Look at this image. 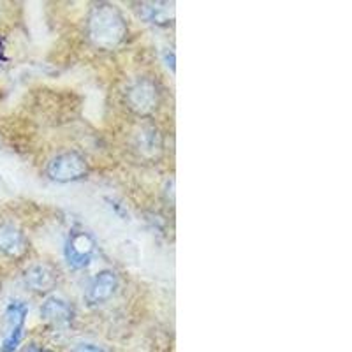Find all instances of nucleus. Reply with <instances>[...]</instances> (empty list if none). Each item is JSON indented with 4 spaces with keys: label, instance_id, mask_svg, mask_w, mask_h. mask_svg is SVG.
I'll use <instances>...</instances> for the list:
<instances>
[{
    "label": "nucleus",
    "instance_id": "obj_1",
    "mask_svg": "<svg viewBox=\"0 0 352 352\" xmlns=\"http://www.w3.org/2000/svg\"><path fill=\"white\" fill-rule=\"evenodd\" d=\"M129 34L127 21L116 6L99 2L88 12L87 37L99 50H115Z\"/></svg>",
    "mask_w": 352,
    "mask_h": 352
},
{
    "label": "nucleus",
    "instance_id": "obj_2",
    "mask_svg": "<svg viewBox=\"0 0 352 352\" xmlns=\"http://www.w3.org/2000/svg\"><path fill=\"white\" fill-rule=\"evenodd\" d=\"M46 175L52 182L56 184H69V182L83 180L88 175V162L85 155H81L76 150L64 152L60 155L53 157L50 160Z\"/></svg>",
    "mask_w": 352,
    "mask_h": 352
},
{
    "label": "nucleus",
    "instance_id": "obj_3",
    "mask_svg": "<svg viewBox=\"0 0 352 352\" xmlns=\"http://www.w3.org/2000/svg\"><path fill=\"white\" fill-rule=\"evenodd\" d=\"M127 104L140 116H148L159 106V87L150 78H138L127 88Z\"/></svg>",
    "mask_w": 352,
    "mask_h": 352
},
{
    "label": "nucleus",
    "instance_id": "obj_4",
    "mask_svg": "<svg viewBox=\"0 0 352 352\" xmlns=\"http://www.w3.org/2000/svg\"><path fill=\"white\" fill-rule=\"evenodd\" d=\"M96 254V240L83 229H74L65 241L64 256L67 264L74 270L87 268Z\"/></svg>",
    "mask_w": 352,
    "mask_h": 352
},
{
    "label": "nucleus",
    "instance_id": "obj_5",
    "mask_svg": "<svg viewBox=\"0 0 352 352\" xmlns=\"http://www.w3.org/2000/svg\"><path fill=\"white\" fill-rule=\"evenodd\" d=\"M28 308L23 301H12L6 308V324H8V335L0 345V352H14L20 347L23 340V326L27 319Z\"/></svg>",
    "mask_w": 352,
    "mask_h": 352
},
{
    "label": "nucleus",
    "instance_id": "obj_6",
    "mask_svg": "<svg viewBox=\"0 0 352 352\" xmlns=\"http://www.w3.org/2000/svg\"><path fill=\"white\" fill-rule=\"evenodd\" d=\"M118 289V276L113 270H102L88 284L85 300L88 305H102L113 298Z\"/></svg>",
    "mask_w": 352,
    "mask_h": 352
},
{
    "label": "nucleus",
    "instance_id": "obj_7",
    "mask_svg": "<svg viewBox=\"0 0 352 352\" xmlns=\"http://www.w3.org/2000/svg\"><path fill=\"white\" fill-rule=\"evenodd\" d=\"M28 243L23 231L11 222H0V254L8 257H20L27 250Z\"/></svg>",
    "mask_w": 352,
    "mask_h": 352
},
{
    "label": "nucleus",
    "instance_id": "obj_8",
    "mask_svg": "<svg viewBox=\"0 0 352 352\" xmlns=\"http://www.w3.org/2000/svg\"><path fill=\"white\" fill-rule=\"evenodd\" d=\"M56 280H58V276L50 264H34L25 272V282H27L28 287L34 292H41V294L53 291Z\"/></svg>",
    "mask_w": 352,
    "mask_h": 352
},
{
    "label": "nucleus",
    "instance_id": "obj_9",
    "mask_svg": "<svg viewBox=\"0 0 352 352\" xmlns=\"http://www.w3.org/2000/svg\"><path fill=\"white\" fill-rule=\"evenodd\" d=\"M41 317L53 326H67L71 324L74 310L71 305L62 298H48L41 307Z\"/></svg>",
    "mask_w": 352,
    "mask_h": 352
},
{
    "label": "nucleus",
    "instance_id": "obj_10",
    "mask_svg": "<svg viewBox=\"0 0 352 352\" xmlns=\"http://www.w3.org/2000/svg\"><path fill=\"white\" fill-rule=\"evenodd\" d=\"M141 16L155 27H169L175 21L173 2H144L141 4Z\"/></svg>",
    "mask_w": 352,
    "mask_h": 352
},
{
    "label": "nucleus",
    "instance_id": "obj_11",
    "mask_svg": "<svg viewBox=\"0 0 352 352\" xmlns=\"http://www.w3.org/2000/svg\"><path fill=\"white\" fill-rule=\"evenodd\" d=\"M141 152H146V150H152V152H155V150H159L160 143H159V134H157V131H153V129H150L148 132H144L141 134Z\"/></svg>",
    "mask_w": 352,
    "mask_h": 352
},
{
    "label": "nucleus",
    "instance_id": "obj_12",
    "mask_svg": "<svg viewBox=\"0 0 352 352\" xmlns=\"http://www.w3.org/2000/svg\"><path fill=\"white\" fill-rule=\"evenodd\" d=\"M72 352H104V349H100L99 345L94 344H80L72 349Z\"/></svg>",
    "mask_w": 352,
    "mask_h": 352
},
{
    "label": "nucleus",
    "instance_id": "obj_13",
    "mask_svg": "<svg viewBox=\"0 0 352 352\" xmlns=\"http://www.w3.org/2000/svg\"><path fill=\"white\" fill-rule=\"evenodd\" d=\"M166 62H168V67H171V71L175 72V53L166 52Z\"/></svg>",
    "mask_w": 352,
    "mask_h": 352
},
{
    "label": "nucleus",
    "instance_id": "obj_14",
    "mask_svg": "<svg viewBox=\"0 0 352 352\" xmlns=\"http://www.w3.org/2000/svg\"><path fill=\"white\" fill-rule=\"evenodd\" d=\"M27 352H50V351H48V349H43V347H39V345L32 344L30 347H28Z\"/></svg>",
    "mask_w": 352,
    "mask_h": 352
}]
</instances>
